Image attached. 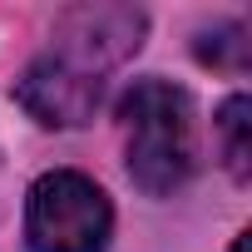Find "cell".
<instances>
[{
	"mask_svg": "<svg viewBox=\"0 0 252 252\" xmlns=\"http://www.w3.org/2000/svg\"><path fill=\"white\" fill-rule=\"evenodd\" d=\"M109 232H114V208L94 178L74 168H55L35 178L25 203L30 252H104Z\"/></svg>",
	"mask_w": 252,
	"mask_h": 252,
	"instance_id": "7a4b0ae2",
	"label": "cell"
},
{
	"mask_svg": "<svg viewBox=\"0 0 252 252\" xmlns=\"http://www.w3.org/2000/svg\"><path fill=\"white\" fill-rule=\"evenodd\" d=\"M15 99L45 129H74V124L94 119V109L104 99V74H89V69H79V64H69L50 50L20 74Z\"/></svg>",
	"mask_w": 252,
	"mask_h": 252,
	"instance_id": "277c9868",
	"label": "cell"
},
{
	"mask_svg": "<svg viewBox=\"0 0 252 252\" xmlns=\"http://www.w3.org/2000/svg\"><path fill=\"white\" fill-rule=\"evenodd\" d=\"M139 45H144V10H129V5H79V10H64L55 25V55L89 74L114 69Z\"/></svg>",
	"mask_w": 252,
	"mask_h": 252,
	"instance_id": "3957f363",
	"label": "cell"
},
{
	"mask_svg": "<svg viewBox=\"0 0 252 252\" xmlns=\"http://www.w3.org/2000/svg\"><path fill=\"white\" fill-rule=\"evenodd\" d=\"M218 134H222V154H227L232 178H247L252 173V104L242 94H232L218 109Z\"/></svg>",
	"mask_w": 252,
	"mask_h": 252,
	"instance_id": "5b68a950",
	"label": "cell"
},
{
	"mask_svg": "<svg viewBox=\"0 0 252 252\" xmlns=\"http://www.w3.org/2000/svg\"><path fill=\"white\" fill-rule=\"evenodd\" d=\"M227 252H247V232H237V237H232V247H227Z\"/></svg>",
	"mask_w": 252,
	"mask_h": 252,
	"instance_id": "52a82bcc",
	"label": "cell"
},
{
	"mask_svg": "<svg viewBox=\"0 0 252 252\" xmlns=\"http://www.w3.org/2000/svg\"><path fill=\"white\" fill-rule=\"evenodd\" d=\"M129 129V178L149 198H168L193 173V99L168 79H139L119 99Z\"/></svg>",
	"mask_w": 252,
	"mask_h": 252,
	"instance_id": "6da1fadb",
	"label": "cell"
},
{
	"mask_svg": "<svg viewBox=\"0 0 252 252\" xmlns=\"http://www.w3.org/2000/svg\"><path fill=\"white\" fill-rule=\"evenodd\" d=\"M198 60L218 64V69H247V30L242 25H222L218 35L198 40Z\"/></svg>",
	"mask_w": 252,
	"mask_h": 252,
	"instance_id": "8992f818",
	"label": "cell"
}]
</instances>
